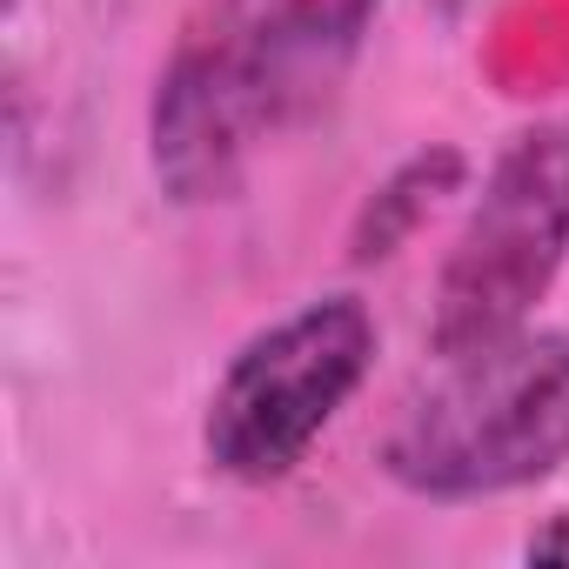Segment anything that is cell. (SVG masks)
I'll list each match as a JSON object with an SVG mask.
<instances>
[{
    "mask_svg": "<svg viewBox=\"0 0 569 569\" xmlns=\"http://www.w3.org/2000/svg\"><path fill=\"white\" fill-rule=\"evenodd\" d=\"M402 489L422 496H496L569 462V342L509 336L456 356L449 376L402 409L382 442Z\"/></svg>",
    "mask_w": 569,
    "mask_h": 569,
    "instance_id": "7a4b0ae2",
    "label": "cell"
},
{
    "mask_svg": "<svg viewBox=\"0 0 569 569\" xmlns=\"http://www.w3.org/2000/svg\"><path fill=\"white\" fill-rule=\"evenodd\" d=\"M369 356H376V322L349 296L316 302L281 329L254 336L228 362V376L208 402L214 469H228L234 482L289 476L309 456V442L329 429V416L356 396Z\"/></svg>",
    "mask_w": 569,
    "mask_h": 569,
    "instance_id": "277c9868",
    "label": "cell"
},
{
    "mask_svg": "<svg viewBox=\"0 0 569 569\" xmlns=\"http://www.w3.org/2000/svg\"><path fill=\"white\" fill-rule=\"evenodd\" d=\"M376 0H208L154 94V168L181 201L241 181L248 148L289 121L369 28Z\"/></svg>",
    "mask_w": 569,
    "mask_h": 569,
    "instance_id": "6da1fadb",
    "label": "cell"
},
{
    "mask_svg": "<svg viewBox=\"0 0 569 569\" xmlns=\"http://www.w3.org/2000/svg\"><path fill=\"white\" fill-rule=\"evenodd\" d=\"M456 174H462V154L456 148H436V154H416L376 201H369V214H362V228H356V261H376V254H389L422 214H429V201L436 194H449L456 188Z\"/></svg>",
    "mask_w": 569,
    "mask_h": 569,
    "instance_id": "5b68a950",
    "label": "cell"
},
{
    "mask_svg": "<svg viewBox=\"0 0 569 569\" xmlns=\"http://www.w3.org/2000/svg\"><path fill=\"white\" fill-rule=\"evenodd\" d=\"M569 248V134H516L496 161L449 268L436 289V356H476L509 336H522V316L542 302V289Z\"/></svg>",
    "mask_w": 569,
    "mask_h": 569,
    "instance_id": "3957f363",
    "label": "cell"
},
{
    "mask_svg": "<svg viewBox=\"0 0 569 569\" xmlns=\"http://www.w3.org/2000/svg\"><path fill=\"white\" fill-rule=\"evenodd\" d=\"M529 562H569V516H556L542 536H529Z\"/></svg>",
    "mask_w": 569,
    "mask_h": 569,
    "instance_id": "8992f818",
    "label": "cell"
}]
</instances>
